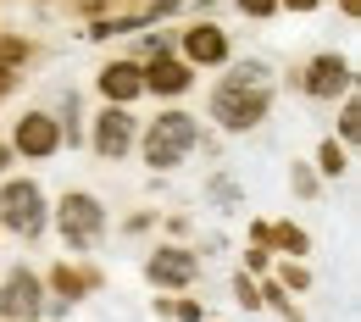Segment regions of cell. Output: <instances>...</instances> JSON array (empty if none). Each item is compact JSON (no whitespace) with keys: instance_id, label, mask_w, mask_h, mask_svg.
<instances>
[{"instance_id":"1","label":"cell","mask_w":361,"mask_h":322,"mask_svg":"<svg viewBox=\"0 0 361 322\" xmlns=\"http://www.w3.org/2000/svg\"><path fill=\"white\" fill-rule=\"evenodd\" d=\"M195 139H200L195 117L167 111V117H156V123L145 128V161H150V167H178L183 156L195 150Z\"/></svg>"},{"instance_id":"2","label":"cell","mask_w":361,"mask_h":322,"mask_svg":"<svg viewBox=\"0 0 361 322\" xmlns=\"http://www.w3.org/2000/svg\"><path fill=\"white\" fill-rule=\"evenodd\" d=\"M0 223L11 233H23V239H34V233L45 228V194L34 178H11V184L0 189Z\"/></svg>"},{"instance_id":"3","label":"cell","mask_w":361,"mask_h":322,"mask_svg":"<svg viewBox=\"0 0 361 322\" xmlns=\"http://www.w3.org/2000/svg\"><path fill=\"white\" fill-rule=\"evenodd\" d=\"M56 223H61V239H67L73 250H90L94 239H100V228H106V211H100V200H94V194L73 189V194H61Z\"/></svg>"},{"instance_id":"4","label":"cell","mask_w":361,"mask_h":322,"mask_svg":"<svg viewBox=\"0 0 361 322\" xmlns=\"http://www.w3.org/2000/svg\"><path fill=\"white\" fill-rule=\"evenodd\" d=\"M212 117L223 128H256L267 117V89H245V84H223L212 94Z\"/></svg>"},{"instance_id":"5","label":"cell","mask_w":361,"mask_h":322,"mask_svg":"<svg viewBox=\"0 0 361 322\" xmlns=\"http://www.w3.org/2000/svg\"><path fill=\"white\" fill-rule=\"evenodd\" d=\"M0 317H6V322H39V317H45L39 278L28 273V267H17V273L0 283Z\"/></svg>"},{"instance_id":"6","label":"cell","mask_w":361,"mask_h":322,"mask_svg":"<svg viewBox=\"0 0 361 322\" xmlns=\"http://www.w3.org/2000/svg\"><path fill=\"white\" fill-rule=\"evenodd\" d=\"M145 278L161 283V289H183V283L200 278V256H189V250H178V244H167V250H156V256L145 261Z\"/></svg>"},{"instance_id":"7","label":"cell","mask_w":361,"mask_h":322,"mask_svg":"<svg viewBox=\"0 0 361 322\" xmlns=\"http://www.w3.org/2000/svg\"><path fill=\"white\" fill-rule=\"evenodd\" d=\"M128 144H134V117H128L123 106H106V111L94 117V150H100L106 161H117V156H128Z\"/></svg>"},{"instance_id":"8","label":"cell","mask_w":361,"mask_h":322,"mask_svg":"<svg viewBox=\"0 0 361 322\" xmlns=\"http://www.w3.org/2000/svg\"><path fill=\"white\" fill-rule=\"evenodd\" d=\"M56 144H61V123H56V117L28 111V117L17 123V150H23V156H50Z\"/></svg>"},{"instance_id":"9","label":"cell","mask_w":361,"mask_h":322,"mask_svg":"<svg viewBox=\"0 0 361 322\" xmlns=\"http://www.w3.org/2000/svg\"><path fill=\"white\" fill-rule=\"evenodd\" d=\"M350 89V61H339V56H322V61H312V73H306V94H317V100H334V94Z\"/></svg>"},{"instance_id":"10","label":"cell","mask_w":361,"mask_h":322,"mask_svg":"<svg viewBox=\"0 0 361 322\" xmlns=\"http://www.w3.org/2000/svg\"><path fill=\"white\" fill-rule=\"evenodd\" d=\"M139 78H145V89H150V94H183V89H189V61L156 56V61H150Z\"/></svg>"},{"instance_id":"11","label":"cell","mask_w":361,"mask_h":322,"mask_svg":"<svg viewBox=\"0 0 361 322\" xmlns=\"http://www.w3.org/2000/svg\"><path fill=\"white\" fill-rule=\"evenodd\" d=\"M183 56H189V61H200V67L223 61V56H228V39H223V28H212V23L189 28V34H183Z\"/></svg>"},{"instance_id":"12","label":"cell","mask_w":361,"mask_h":322,"mask_svg":"<svg viewBox=\"0 0 361 322\" xmlns=\"http://www.w3.org/2000/svg\"><path fill=\"white\" fill-rule=\"evenodd\" d=\"M139 89H145V78H139L134 61H111V67L100 73V94H106V100H117V106H123V100H134Z\"/></svg>"},{"instance_id":"13","label":"cell","mask_w":361,"mask_h":322,"mask_svg":"<svg viewBox=\"0 0 361 322\" xmlns=\"http://www.w3.org/2000/svg\"><path fill=\"white\" fill-rule=\"evenodd\" d=\"M50 283H56V295H61V306H73V300L84 295V278H78V273H67V267H56V273H50Z\"/></svg>"},{"instance_id":"14","label":"cell","mask_w":361,"mask_h":322,"mask_svg":"<svg viewBox=\"0 0 361 322\" xmlns=\"http://www.w3.org/2000/svg\"><path fill=\"white\" fill-rule=\"evenodd\" d=\"M317 161H322V173H328V178H339V173H345V167H350V156H345V150H339V144H334V139H328V144H322V150H317Z\"/></svg>"},{"instance_id":"15","label":"cell","mask_w":361,"mask_h":322,"mask_svg":"<svg viewBox=\"0 0 361 322\" xmlns=\"http://www.w3.org/2000/svg\"><path fill=\"white\" fill-rule=\"evenodd\" d=\"M233 295H239V306H245V311H256V306H262V295H256V283H250L245 273L233 278Z\"/></svg>"},{"instance_id":"16","label":"cell","mask_w":361,"mask_h":322,"mask_svg":"<svg viewBox=\"0 0 361 322\" xmlns=\"http://www.w3.org/2000/svg\"><path fill=\"white\" fill-rule=\"evenodd\" d=\"M278 244H283L289 256H306V233H300V228H289V223L278 228Z\"/></svg>"},{"instance_id":"17","label":"cell","mask_w":361,"mask_h":322,"mask_svg":"<svg viewBox=\"0 0 361 322\" xmlns=\"http://www.w3.org/2000/svg\"><path fill=\"white\" fill-rule=\"evenodd\" d=\"M339 134H345V139H356V134H361V111H356V100H345V111H339Z\"/></svg>"},{"instance_id":"18","label":"cell","mask_w":361,"mask_h":322,"mask_svg":"<svg viewBox=\"0 0 361 322\" xmlns=\"http://www.w3.org/2000/svg\"><path fill=\"white\" fill-rule=\"evenodd\" d=\"M167 311H173V317H178V322H200V317H206V311H200L195 300H178V306H167Z\"/></svg>"},{"instance_id":"19","label":"cell","mask_w":361,"mask_h":322,"mask_svg":"<svg viewBox=\"0 0 361 322\" xmlns=\"http://www.w3.org/2000/svg\"><path fill=\"white\" fill-rule=\"evenodd\" d=\"M239 11H250V17H272L278 0H239Z\"/></svg>"},{"instance_id":"20","label":"cell","mask_w":361,"mask_h":322,"mask_svg":"<svg viewBox=\"0 0 361 322\" xmlns=\"http://www.w3.org/2000/svg\"><path fill=\"white\" fill-rule=\"evenodd\" d=\"M283 283H289V289H306L312 273H306V267H283Z\"/></svg>"},{"instance_id":"21","label":"cell","mask_w":361,"mask_h":322,"mask_svg":"<svg viewBox=\"0 0 361 322\" xmlns=\"http://www.w3.org/2000/svg\"><path fill=\"white\" fill-rule=\"evenodd\" d=\"M278 6H289V11H312L317 0H278Z\"/></svg>"},{"instance_id":"22","label":"cell","mask_w":361,"mask_h":322,"mask_svg":"<svg viewBox=\"0 0 361 322\" xmlns=\"http://www.w3.org/2000/svg\"><path fill=\"white\" fill-rule=\"evenodd\" d=\"M339 6H345V17H356V0H339Z\"/></svg>"},{"instance_id":"23","label":"cell","mask_w":361,"mask_h":322,"mask_svg":"<svg viewBox=\"0 0 361 322\" xmlns=\"http://www.w3.org/2000/svg\"><path fill=\"white\" fill-rule=\"evenodd\" d=\"M6 161H11V150H6V144H0V173H6Z\"/></svg>"}]
</instances>
